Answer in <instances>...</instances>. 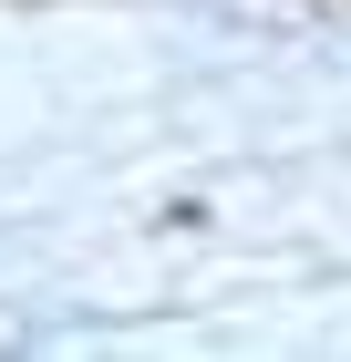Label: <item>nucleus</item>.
Wrapping results in <instances>:
<instances>
[]
</instances>
